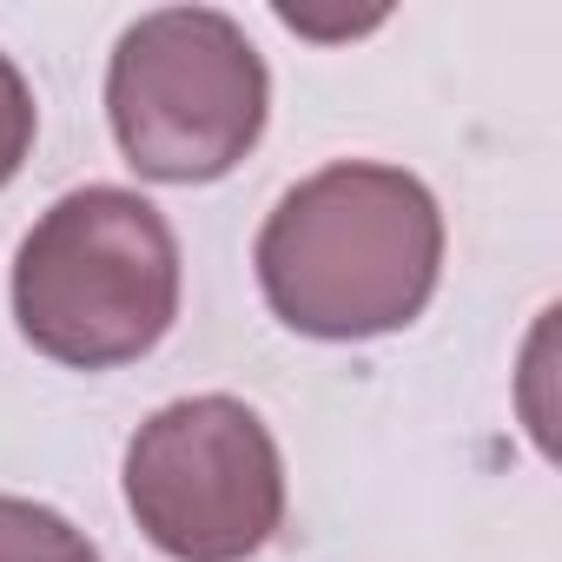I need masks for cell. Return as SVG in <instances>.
I'll use <instances>...</instances> for the list:
<instances>
[{"label": "cell", "mask_w": 562, "mask_h": 562, "mask_svg": "<svg viewBox=\"0 0 562 562\" xmlns=\"http://www.w3.org/2000/svg\"><path fill=\"white\" fill-rule=\"evenodd\" d=\"M251 265L285 331L318 345L391 338L437 299L443 212L417 172L338 159L271 205Z\"/></svg>", "instance_id": "obj_1"}, {"label": "cell", "mask_w": 562, "mask_h": 562, "mask_svg": "<svg viewBox=\"0 0 562 562\" xmlns=\"http://www.w3.org/2000/svg\"><path fill=\"white\" fill-rule=\"evenodd\" d=\"M179 318V238L126 186L54 199L14 251V325L67 371H120Z\"/></svg>", "instance_id": "obj_2"}, {"label": "cell", "mask_w": 562, "mask_h": 562, "mask_svg": "<svg viewBox=\"0 0 562 562\" xmlns=\"http://www.w3.org/2000/svg\"><path fill=\"white\" fill-rule=\"evenodd\" d=\"M271 74L218 8L139 14L106 67V120L139 179L212 186L265 133Z\"/></svg>", "instance_id": "obj_3"}, {"label": "cell", "mask_w": 562, "mask_h": 562, "mask_svg": "<svg viewBox=\"0 0 562 562\" xmlns=\"http://www.w3.org/2000/svg\"><path fill=\"white\" fill-rule=\"evenodd\" d=\"M126 509L172 562H245L285 522V457L238 397H179L126 443Z\"/></svg>", "instance_id": "obj_4"}, {"label": "cell", "mask_w": 562, "mask_h": 562, "mask_svg": "<svg viewBox=\"0 0 562 562\" xmlns=\"http://www.w3.org/2000/svg\"><path fill=\"white\" fill-rule=\"evenodd\" d=\"M0 562H100L87 529L34 496H0Z\"/></svg>", "instance_id": "obj_5"}, {"label": "cell", "mask_w": 562, "mask_h": 562, "mask_svg": "<svg viewBox=\"0 0 562 562\" xmlns=\"http://www.w3.org/2000/svg\"><path fill=\"white\" fill-rule=\"evenodd\" d=\"M34 133H41V106H34V87L27 74L0 54V186H14L27 153H34Z\"/></svg>", "instance_id": "obj_6"}]
</instances>
